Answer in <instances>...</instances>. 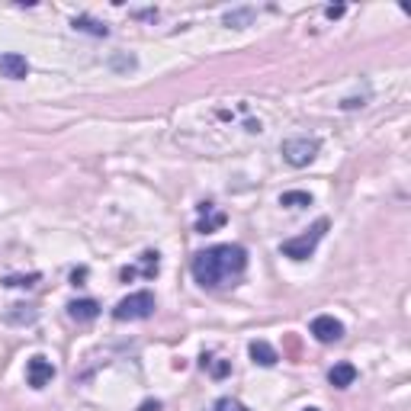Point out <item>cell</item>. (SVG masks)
<instances>
[{
  "instance_id": "6da1fadb",
  "label": "cell",
  "mask_w": 411,
  "mask_h": 411,
  "mask_svg": "<svg viewBox=\"0 0 411 411\" xmlns=\"http://www.w3.org/2000/svg\"><path fill=\"white\" fill-rule=\"evenodd\" d=\"M244 270H248V251L241 244H216L193 257V277L206 289L231 286Z\"/></svg>"
},
{
  "instance_id": "7a4b0ae2",
  "label": "cell",
  "mask_w": 411,
  "mask_h": 411,
  "mask_svg": "<svg viewBox=\"0 0 411 411\" xmlns=\"http://www.w3.org/2000/svg\"><path fill=\"white\" fill-rule=\"evenodd\" d=\"M325 231H328V219H318L306 235L286 238V241L279 244V251H283V257H289V260H308L315 254V248H318V241L325 238Z\"/></svg>"
},
{
  "instance_id": "3957f363",
  "label": "cell",
  "mask_w": 411,
  "mask_h": 411,
  "mask_svg": "<svg viewBox=\"0 0 411 411\" xmlns=\"http://www.w3.org/2000/svg\"><path fill=\"white\" fill-rule=\"evenodd\" d=\"M321 141L315 139V135H293V139H286L283 145H279V151H283L286 164H293V168H306V164H312L315 154H318Z\"/></svg>"
},
{
  "instance_id": "277c9868",
  "label": "cell",
  "mask_w": 411,
  "mask_h": 411,
  "mask_svg": "<svg viewBox=\"0 0 411 411\" xmlns=\"http://www.w3.org/2000/svg\"><path fill=\"white\" fill-rule=\"evenodd\" d=\"M151 312H154V296L148 293V289H141V293H132L119 302V306L112 308V318L116 321H141V318H151Z\"/></svg>"
},
{
  "instance_id": "5b68a950",
  "label": "cell",
  "mask_w": 411,
  "mask_h": 411,
  "mask_svg": "<svg viewBox=\"0 0 411 411\" xmlns=\"http://www.w3.org/2000/svg\"><path fill=\"white\" fill-rule=\"evenodd\" d=\"M308 331H312V337L318 344H335V341H341V337H344V325L335 318V315H318Z\"/></svg>"
},
{
  "instance_id": "8992f818",
  "label": "cell",
  "mask_w": 411,
  "mask_h": 411,
  "mask_svg": "<svg viewBox=\"0 0 411 411\" xmlns=\"http://www.w3.org/2000/svg\"><path fill=\"white\" fill-rule=\"evenodd\" d=\"M52 379H55V366H52V360H45V357H33V360L26 363V383L33 386V389H45Z\"/></svg>"
},
{
  "instance_id": "52a82bcc",
  "label": "cell",
  "mask_w": 411,
  "mask_h": 411,
  "mask_svg": "<svg viewBox=\"0 0 411 411\" xmlns=\"http://www.w3.org/2000/svg\"><path fill=\"white\" fill-rule=\"evenodd\" d=\"M26 74H29L26 55H20V52H7V55H0V77H10V81H23Z\"/></svg>"
},
{
  "instance_id": "ba28073f",
  "label": "cell",
  "mask_w": 411,
  "mask_h": 411,
  "mask_svg": "<svg viewBox=\"0 0 411 411\" xmlns=\"http://www.w3.org/2000/svg\"><path fill=\"white\" fill-rule=\"evenodd\" d=\"M328 383L335 386V389H347V386H354L357 383V366L354 363H335L331 366V373H328Z\"/></svg>"
},
{
  "instance_id": "9c48e42d",
  "label": "cell",
  "mask_w": 411,
  "mask_h": 411,
  "mask_svg": "<svg viewBox=\"0 0 411 411\" xmlns=\"http://www.w3.org/2000/svg\"><path fill=\"white\" fill-rule=\"evenodd\" d=\"M35 318H39V308L26 306V302H16V306H10L7 312H4V321H7V325H33Z\"/></svg>"
},
{
  "instance_id": "30bf717a",
  "label": "cell",
  "mask_w": 411,
  "mask_h": 411,
  "mask_svg": "<svg viewBox=\"0 0 411 411\" xmlns=\"http://www.w3.org/2000/svg\"><path fill=\"white\" fill-rule=\"evenodd\" d=\"M68 315L74 321H93L100 315V302L97 299H74L68 306Z\"/></svg>"
},
{
  "instance_id": "8fae6325",
  "label": "cell",
  "mask_w": 411,
  "mask_h": 411,
  "mask_svg": "<svg viewBox=\"0 0 411 411\" xmlns=\"http://www.w3.org/2000/svg\"><path fill=\"white\" fill-rule=\"evenodd\" d=\"M248 354H251V360L257 363V366H277V360H279V354L267 341H251Z\"/></svg>"
},
{
  "instance_id": "7c38bea8",
  "label": "cell",
  "mask_w": 411,
  "mask_h": 411,
  "mask_svg": "<svg viewBox=\"0 0 411 411\" xmlns=\"http://www.w3.org/2000/svg\"><path fill=\"white\" fill-rule=\"evenodd\" d=\"M279 206H286V209H306V206H312V193H306V190H289V193L279 196Z\"/></svg>"
},
{
  "instance_id": "4fadbf2b",
  "label": "cell",
  "mask_w": 411,
  "mask_h": 411,
  "mask_svg": "<svg viewBox=\"0 0 411 411\" xmlns=\"http://www.w3.org/2000/svg\"><path fill=\"white\" fill-rule=\"evenodd\" d=\"M71 26H74L77 33H91V35H106V33H110L103 23L91 20V16H74V23H71Z\"/></svg>"
},
{
  "instance_id": "5bb4252c",
  "label": "cell",
  "mask_w": 411,
  "mask_h": 411,
  "mask_svg": "<svg viewBox=\"0 0 411 411\" xmlns=\"http://www.w3.org/2000/svg\"><path fill=\"white\" fill-rule=\"evenodd\" d=\"M202 369H209V373H212V376H216V379H222V376H228V369H231V363L228 360H212V357H206V354H202Z\"/></svg>"
},
{
  "instance_id": "9a60e30c",
  "label": "cell",
  "mask_w": 411,
  "mask_h": 411,
  "mask_svg": "<svg viewBox=\"0 0 411 411\" xmlns=\"http://www.w3.org/2000/svg\"><path fill=\"white\" fill-rule=\"evenodd\" d=\"M209 411H248V405L238 402V398H231V395H222V398H216V402H212Z\"/></svg>"
},
{
  "instance_id": "2e32d148",
  "label": "cell",
  "mask_w": 411,
  "mask_h": 411,
  "mask_svg": "<svg viewBox=\"0 0 411 411\" xmlns=\"http://www.w3.org/2000/svg\"><path fill=\"white\" fill-rule=\"evenodd\" d=\"M251 20H254V10H235V13H225V26H235V29L248 26Z\"/></svg>"
},
{
  "instance_id": "e0dca14e",
  "label": "cell",
  "mask_w": 411,
  "mask_h": 411,
  "mask_svg": "<svg viewBox=\"0 0 411 411\" xmlns=\"http://www.w3.org/2000/svg\"><path fill=\"white\" fill-rule=\"evenodd\" d=\"M158 254H154V251H145V254H141V277H148V279H151V277H158Z\"/></svg>"
},
{
  "instance_id": "ac0fdd59",
  "label": "cell",
  "mask_w": 411,
  "mask_h": 411,
  "mask_svg": "<svg viewBox=\"0 0 411 411\" xmlns=\"http://www.w3.org/2000/svg\"><path fill=\"white\" fill-rule=\"evenodd\" d=\"M222 225H225V212H216L212 219H202V222H199V231L206 235V231H216V228H222Z\"/></svg>"
},
{
  "instance_id": "d6986e66",
  "label": "cell",
  "mask_w": 411,
  "mask_h": 411,
  "mask_svg": "<svg viewBox=\"0 0 411 411\" xmlns=\"http://www.w3.org/2000/svg\"><path fill=\"white\" fill-rule=\"evenodd\" d=\"M35 283H39V273H29V277H7V279H4V286H26V289H29V286H35Z\"/></svg>"
},
{
  "instance_id": "ffe728a7",
  "label": "cell",
  "mask_w": 411,
  "mask_h": 411,
  "mask_svg": "<svg viewBox=\"0 0 411 411\" xmlns=\"http://www.w3.org/2000/svg\"><path fill=\"white\" fill-rule=\"evenodd\" d=\"M135 411H161V402H158V398H148V402H141Z\"/></svg>"
},
{
  "instance_id": "44dd1931",
  "label": "cell",
  "mask_w": 411,
  "mask_h": 411,
  "mask_svg": "<svg viewBox=\"0 0 411 411\" xmlns=\"http://www.w3.org/2000/svg\"><path fill=\"white\" fill-rule=\"evenodd\" d=\"M325 13H328V16H331V20H337V16H341V13H344V7H328V10H325Z\"/></svg>"
},
{
  "instance_id": "7402d4cb",
  "label": "cell",
  "mask_w": 411,
  "mask_h": 411,
  "mask_svg": "<svg viewBox=\"0 0 411 411\" xmlns=\"http://www.w3.org/2000/svg\"><path fill=\"white\" fill-rule=\"evenodd\" d=\"M87 277V270H74V273H71V279H74V286H81V279H84Z\"/></svg>"
},
{
  "instance_id": "603a6c76",
  "label": "cell",
  "mask_w": 411,
  "mask_h": 411,
  "mask_svg": "<svg viewBox=\"0 0 411 411\" xmlns=\"http://www.w3.org/2000/svg\"><path fill=\"white\" fill-rule=\"evenodd\" d=\"M302 411H321V408H302Z\"/></svg>"
}]
</instances>
